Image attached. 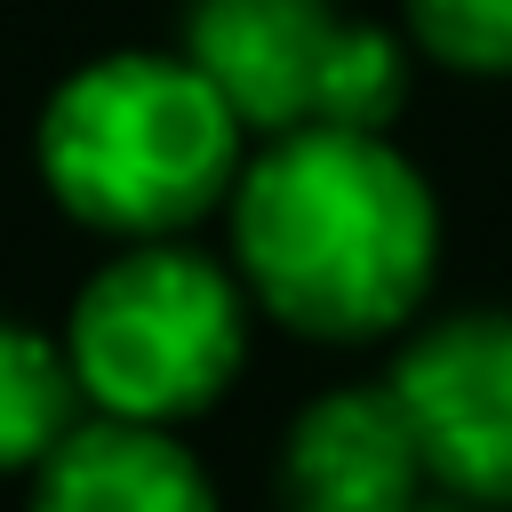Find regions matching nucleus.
Returning <instances> with one entry per match:
<instances>
[{
    "mask_svg": "<svg viewBox=\"0 0 512 512\" xmlns=\"http://www.w3.org/2000/svg\"><path fill=\"white\" fill-rule=\"evenodd\" d=\"M416 512H472V504H456V496H448V504H416Z\"/></svg>",
    "mask_w": 512,
    "mask_h": 512,
    "instance_id": "obj_11",
    "label": "nucleus"
},
{
    "mask_svg": "<svg viewBox=\"0 0 512 512\" xmlns=\"http://www.w3.org/2000/svg\"><path fill=\"white\" fill-rule=\"evenodd\" d=\"M424 488L392 384H336L280 432V512H416Z\"/></svg>",
    "mask_w": 512,
    "mask_h": 512,
    "instance_id": "obj_6",
    "label": "nucleus"
},
{
    "mask_svg": "<svg viewBox=\"0 0 512 512\" xmlns=\"http://www.w3.org/2000/svg\"><path fill=\"white\" fill-rule=\"evenodd\" d=\"M24 512H216V480L168 424L80 416L24 472Z\"/></svg>",
    "mask_w": 512,
    "mask_h": 512,
    "instance_id": "obj_7",
    "label": "nucleus"
},
{
    "mask_svg": "<svg viewBox=\"0 0 512 512\" xmlns=\"http://www.w3.org/2000/svg\"><path fill=\"white\" fill-rule=\"evenodd\" d=\"M232 272L304 344H376L416 320L440 272V200L384 128H280L224 200Z\"/></svg>",
    "mask_w": 512,
    "mask_h": 512,
    "instance_id": "obj_1",
    "label": "nucleus"
},
{
    "mask_svg": "<svg viewBox=\"0 0 512 512\" xmlns=\"http://www.w3.org/2000/svg\"><path fill=\"white\" fill-rule=\"evenodd\" d=\"M80 416H88V400L64 360V336L0 312V480H24Z\"/></svg>",
    "mask_w": 512,
    "mask_h": 512,
    "instance_id": "obj_8",
    "label": "nucleus"
},
{
    "mask_svg": "<svg viewBox=\"0 0 512 512\" xmlns=\"http://www.w3.org/2000/svg\"><path fill=\"white\" fill-rule=\"evenodd\" d=\"M240 112L184 48H112L64 72L32 120L40 192L96 240H184L232 200Z\"/></svg>",
    "mask_w": 512,
    "mask_h": 512,
    "instance_id": "obj_2",
    "label": "nucleus"
},
{
    "mask_svg": "<svg viewBox=\"0 0 512 512\" xmlns=\"http://www.w3.org/2000/svg\"><path fill=\"white\" fill-rule=\"evenodd\" d=\"M416 56L464 80H512V0H400Z\"/></svg>",
    "mask_w": 512,
    "mask_h": 512,
    "instance_id": "obj_10",
    "label": "nucleus"
},
{
    "mask_svg": "<svg viewBox=\"0 0 512 512\" xmlns=\"http://www.w3.org/2000/svg\"><path fill=\"white\" fill-rule=\"evenodd\" d=\"M336 32H344L336 0H192L184 8V56L208 72V88L240 112L248 136L312 128Z\"/></svg>",
    "mask_w": 512,
    "mask_h": 512,
    "instance_id": "obj_5",
    "label": "nucleus"
},
{
    "mask_svg": "<svg viewBox=\"0 0 512 512\" xmlns=\"http://www.w3.org/2000/svg\"><path fill=\"white\" fill-rule=\"evenodd\" d=\"M392 400L424 480L472 512H512V312H448L392 360Z\"/></svg>",
    "mask_w": 512,
    "mask_h": 512,
    "instance_id": "obj_4",
    "label": "nucleus"
},
{
    "mask_svg": "<svg viewBox=\"0 0 512 512\" xmlns=\"http://www.w3.org/2000/svg\"><path fill=\"white\" fill-rule=\"evenodd\" d=\"M248 288L224 256L184 240H120L64 312V360L88 416L192 424L248 368Z\"/></svg>",
    "mask_w": 512,
    "mask_h": 512,
    "instance_id": "obj_3",
    "label": "nucleus"
},
{
    "mask_svg": "<svg viewBox=\"0 0 512 512\" xmlns=\"http://www.w3.org/2000/svg\"><path fill=\"white\" fill-rule=\"evenodd\" d=\"M408 64H416L408 32L344 16L336 48H328V72H320L312 128H392L400 104H408Z\"/></svg>",
    "mask_w": 512,
    "mask_h": 512,
    "instance_id": "obj_9",
    "label": "nucleus"
}]
</instances>
